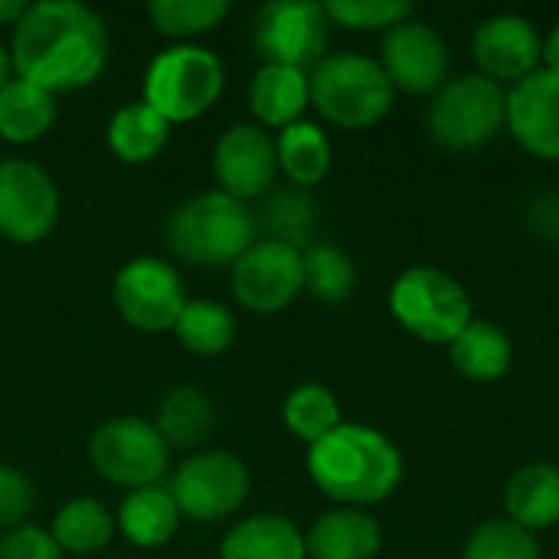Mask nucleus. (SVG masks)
<instances>
[{"mask_svg": "<svg viewBox=\"0 0 559 559\" xmlns=\"http://www.w3.org/2000/svg\"><path fill=\"white\" fill-rule=\"evenodd\" d=\"M390 311L403 331L442 347H449L475 321L465 285L436 265L406 269L390 288Z\"/></svg>", "mask_w": 559, "mask_h": 559, "instance_id": "423d86ee", "label": "nucleus"}, {"mask_svg": "<svg viewBox=\"0 0 559 559\" xmlns=\"http://www.w3.org/2000/svg\"><path fill=\"white\" fill-rule=\"evenodd\" d=\"M259 223L265 226V239H275V242H285V246H295L301 249L311 233H314V203L298 190H278L269 197Z\"/></svg>", "mask_w": 559, "mask_h": 559, "instance_id": "72a5a7b5", "label": "nucleus"}, {"mask_svg": "<svg viewBox=\"0 0 559 559\" xmlns=\"http://www.w3.org/2000/svg\"><path fill=\"white\" fill-rule=\"evenodd\" d=\"M449 360L455 373H462L472 383H495L501 380L511 364H514V344L504 328L495 321L475 318L452 344H449Z\"/></svg>", "mask_w": 559, "mask_h": 559, "instance_id": "412c9836", "label": "nucleus"}, {"mask_svg": "<svg viewBox=\"0 0 559 559\" xmlns=\"http://www.w3.org/2000/svg\"><path fill=\"white\" fill-rule=\"evenodd\" d=\"M36 511V488L33 481L13 468L0 462V531L10 534L16 527H23V521Z\"/></svg>", "mask_w": 559, "mask_h": 559, "instance_id": "c9c22d12", "label": "nucleus"}, {"mask_svg": "<svg viewBox=\"0 0 559 559\" xmlns=\"http://www.w3.org/2000/svg\"><path fill=\"white\" fill-rule=\"evenodd\" d=\"M282 419H285L288 432L295 439H301L305 445L321 442L324 436H331L344 423L337 396L328 386H321V383L295 386L288 393L285 406H282Z\"/></svg>", "mask_w": 559, "mask_h": 559, "instance_id": "c85d7f7f", "label": "nucleus"}, {"mask_svg": "<svg viewBox=\"0 0 559 559\" xmlns=\"http://www.w3.org/2000/svg\"><path fill=\"white\" fill-rule=\"evenodd\" d=\"M275 154H278V170L298 187H314L328 177L334 151L321 124L314 121H295L278 131L275 138Z\"/></svg>", "mask_w": 559, "mask_h": 559, "instance_id": "b1692460", "label": "nucleus"}, {"mask_svg": "<svg viewBox=\"0 0 559 559\" xmlns=\"http://www.w3.org/2000/svg\"><path fill=\"white\" fill-rule=\"evenodd\" d=\"M170 124L144 102L121 105L108 121V144L124 164H147L167 144Z\"/></svg>", "mask_w": 559, "mask_h": 559, "instance_id": "cd10ccee", "label": "nucleus"}, {"mask_svg": "<svg viewBox=\"0 0 559 559\" xmlns=\"http://www.w3.org/2000/svg\"><path fill=\"white\" fill-rule=\"evenodd\" d=\"M180 508L170 495V488L164 485H147V488H134L128 491V498L118 508V531L134 544V547H164L177 527H180Z\"/></svg>", "mask_w": 559, "mask_h": 559, "instance_id": "4be33fe9", "label": "nucleus"}, {"mask_svg": "<svg viewBox=\"0 0 559 559\" xmlns=\"http://www.w3.org/2000/svg\"><path fill=\"white\" fill-rule=\"evenodd\" d=\"M308 85L321 118L347 131L380 124L396 102V88L380 59L364 52H328L308 72Z\"/></svg>", "mask_w": 559, "mask_h": 559, "instance_id": "20e7f679", "label": "nucleus"}, {"mask_svg": "<svg viewBox=\"0 0 559 559\" xmlns=\"http://www.w3.org/2000/svg\"><path fill=\"white\" fill-rule=\"evenodd\" d=\"M13 72L46 92L95 82L108 62L105 20L79 0H39L13 26Z\"/></svg>", "mask_w": 559, "mask_h": 559, "instance_id": "f257e3e1", "label": "nucleus"}, {"mask_svg": "<svg viewBox=\"0 0 559 559\" xmlns=\"http://www.w3.org/2000/svg\"><path fill=\"white\" fill-rule=\"evenodd\" d=\"M472 59L478 62L481 75L511 88L540 69L544 36L527 16L498 13L478 23L472 36Z\"/></svg>", "mask_w": 559, "mask_h": 559, "instance_id": "2eb2a0df", "label": "nucleus"}, {"mask_svg": "<svg viewBox=\"0 0 559 559\" xmlns=\"http://www.w3.org/2000/svg\"><path fill=\"white\" fill-rule=\"evenodd\" d=\"M0 559H62V550L49 531L23 524L0 537Z\"/></svg>", "mask_w": 559, "mask_h": 559, "instance_id": "e433bc0d", "label": "nucleus"}, {"mask_svg": "<svg viewBox=\"0 0 559 559\" xmlns=\"http://www.w3.org/2000/svg\"><path fill=\"white\" fill-rule=\"evenodd\" d=\"M324 13L331 23L347 29H393L396 23L413 16V3L406 0H328Z\"/></svg>", "mask_w": 559, "mask_h": 559, "instance_id": "f704fd0d", "label": "nucleus"}, {"mask_svg": "<svg viewBox=\"0 0 559 559\" xmlns=\"http://www.w3.org/2000/svg\"><path fill=\"white\" fill-rule=\"evenodd\" d=\"M233 295L242 308L255 314L285 311L305 292V259L301 249L259 239L233 265Z\"/></svg>", "mask_w": 559, "mask_h": 559, "instance_id": "9b49d317", "label": "nucleus"}, {"mask_svg": "<svg viewBox=\"0 0 559 559\" xmlns=\"http://www.w3.org/2000/svg\"><path fill=\"white\" fill-rule=\"evenodd\" d=\"M305 259V292L321 301H344L357 285L354 259L337 246H311Z\"/></svg>", "mask_w": 559, "mask_h": 559, "instance_id": "473e14b6", "label": "nucleus"}, {"mask_svg": "<svg viewBox=\"0 0 559 559\" xmlns=\"http://www.w3.org/2000/svg\"><path fill=\"white\" fill-rule=\"evenodd\" d=\"M52 121H56L52 92L16 75L0 88V138L13 144H29L43 138L52 128Z\"/></svg>", "mask_w": 559, "mask_h": 559, "instance_id": "393cba45", "label": "nucleus"}, {"mask_svg": "<svg viewBox=\"0 0 559 559\" xmlns=\"http://www.w3.org/2000/svg\"><path fill=\"white\" fill-rule=\"evenodd\" d=\"M115 305L121 318L138 331H174L187 292L180 272L160 259H131L115 275Z\"/></svg>", "mask_w": 559, "mask_h": 559, "instance_id": "4468645a", "label": "nucleus"}, {"mask_svg": "<svg viewBox=\"0 0 559 559\" xmlns=\"http://www.w3.org/2000/svg\"><path fill=\"white\" fill-rule=\"evenodd\" d=\"M59 219V190L52 177L23 157L0 160V236L33 246L52 233Z\"/></svg>", "mask_w": 559, "mask_h": 559, "instance_id": "f8f14e48", "label": "nucleus"}, {"mask_svg": "<svg viewBox=\"0 0 559 559\" xmlns=\"http://www.w3.org/2000/svg\"><path fill=\"white\" fill-rule=\"evenodd\" d=\"M213 400L200 386H174L160 403L154 416V429L167 442V449H193L200 445L213 429Z\"/></svg>", "mask_w": 559, "mask_h": 559, "instance_id": "a878e982", "label": "nucleus"}, {"mask_svg": "<svg viewBox=\"0 0 559 559\" xmlns=\"http://www.w3.org/2000/svg\"><path fill=\"white\" fill-rule=\"evenodd\" d=\"M308 559H377L383 550V531L373 514L360 508H334L314 521L305 534Z\"/></svg>", "mask_w": 559, "mask_h": 559, "instance_id": "a211bd4d", "label": "nucleus"}, {"mask_svg": "<svg viewBox=\"0 0 559 559\" xmlns=\"http://www.w3.org/2000/svg\"><path fill=\"white\" fill-rule=\"evenodd\" d=\"M504 511L518 527L540 534L559 524V465L531 462L521 465L504 485Z\"/></svg>", "mask_w": 559, "mask_h": 559, "instance_id": "6ab92c4d", "label": "nucleus"}, {"mask_svg": "<svg viewBox=\"0 0 559 559\" xmlns=\"http://www.w3.org/2000/svg\"><path fill=\"white\" fill-rule=\"evenodd\" d=\"M219 559H308V547L288 518L255 514L223 537Z\"/></svg>", "mask_w": 559, "mask_h": 559, "instance_id": "5701e85b", "label": "nucleus"}, {"mask_svg": "<svg viewBox=\"0 0 559 559\" xmlns=\"http://www.w3.org/2000/svg\"><path fill=\"white\" fill-rule=\"evenodd\" d=\"M429 138L445 151H478L508 131V88L481 72L449 79L426 111Z\"/></svg>", "mask_w": 559, "mask_h": 559, "instance_id": "39448f33", "label": "nucleus"}, {"mask_svg": "<svg viewBox=\"0 0 559 559\" xmlns=\"http://www.w3.org/2000/svg\"><path fill=\"white\" fill-rule=\"evenodd\" d=\"M223 62L206 46H170L157 52L144 72V105H151L167 124L193 121L223 95Z\"/></svg>", "mask_w": 559, "mask_h": 559, "instance_id": "0eeeda50", "label": "nucleus"}, {"mask_svg": "<svg viewBox=\"0 0 559 559\" xmlns=\"http://www.w3.org/2000/svg\"><path fill=\"white\" fill-rule=\"evenodd\" d=\"M380 66L396 92L436 95L449 82V46L432 23L409 16L383 33Z\"/></svg>", "mask_w": 559, "mask_h": 559, "instance_id": "ddd939ff", "label": "nucleus"}, {"mask_svg": "<svg viewBox=\"0 0 559 559\" xmlns=\"http://www.w3.org/2000/svg\"><path fill=\"white\" fill-rule=\"evenodd\" d=\"M229 13L226 0H154L147 3V16L164 36H200L216 29Z\"/></svg>", "mask_w": 559, "mask_h": 559, "instance_id": "2f4dec72", "label": "nucleus"}, {"mask_svg": "<svg viewBox=\"0 0 559 559\" xmlns=\"http://www.w3.org/2000/svg\"><path fill=\"white\" fill-rule=\"evenodd\" d=\"M331 20L314 0H272L255 10L252 43L265 66H292L311 72L328 56Z\"/></svg>", "mask_w": 559, "mask_h": 559, "instance_id": "6e6552de", "label": "nucleus"}, {"mask_svg": "<svg viewBox=\"0 0 559 559\" xmlns=\"http://www.w3.org/2000/svg\"><path fill=\"white\" fill-rule=\"evenodd\" d=\"M10 79H13V56H10V49L0 43V88H3Z\"/></svg>", "mask_w": 559, "mask_h": 559, "instance_id": "ea45409f", "label": "nucleus"}, {"mask_svg": "<svg viewBox=\"0 0 559 559\" xmlns=\"http://www.w3.org/2000/svg\"><path fill=\"white\" fill-rule=\"evenodd\" d=\"M508 131L527 154L559 164V75L537 69L508 88Z\"/></svg>", "mask_w": 559, "mask_h": 559, "instance_id": "f3484780", "label": "nucleus"}, {"mask_svg": "<svg viewBox=\"0 0 559 559\" xmlns=\"http://www.w3.org/2000/svg\"><path fill=\"white\" fill-rule=\"evenodd\" d=\"M23 13H26V3H20V0H0V26H7V23L16 26V20Z\"/></svg>", "mask_w": 559, "mask_h": 559, "instance_id": "58836bf2", "label": "nucleus"}, {"mask_svg": "<svg viewBox=\"0 0 559 559\" xmlns=\"http://www.w3.org/2000/svg\"><path fill=\"white\" fill-rule=\"evenodd\" d=\"M177 341L190 350V354H223L233 341H236V318L226 305L219 301H187L177 324H174Z\"/></svg>", "mask_w": 559, "mask_h": 559, "instance_id": "c756f323", "label": "nucleus"}, {"mask_svg": "<svg viewBox=\"0 0 559 559\" xmlns=\"http://www.w3.org/2000/svg\"><path fill=\"white\" fill-rule=\"evenodd\" d=\"M115 518L111 511L95 501V498H72L69 504L59 508L56 521H52V540L62 554H75V557H92L98 550H105L115 537Z\"/></svg>", "mask_w": 559, "mask_h": 559, "instance_id": "bb28decb", "label": "nucleus"}, {"mask_svg": "<svg viewBox=\"0 0 559 559\" xmlns=\"http://www.w3.org/2000/svg\"><path fill=\"white\" fill-rule=\"evenodd\" d=\"M255 242V216L246 203L223 190L197 193L174 206L167 219V246L177 259L200 269L236 265V259Z\"/></svg>", "mask_w": 559, "mask_h": 559, "instance_id": "7ed1b4c3", "label": "nucleus"}, {"mask_svg": "<svg viewBox=\"0 0 559 559\" xmlns=\"http://www.w3.org/2000/svg\"><path fill=\"white\" fill-rule=\"evenodd\" d=\"M311 105L308 72L292 66H265L249 82V108L262 128H288Z\"/></svg>", "mask_w": 559, "mask_h": 559, "instance_id": "aec40b11", "label": "nucleus"}, {"mask_svg": "<svg viewBox=\"0 0 559 559\" xmlns=\"http://www.w3.org/2000/svg\"><path fill=\"white\" fill-rule=\"evenodd\" d=\"M462 559H544V554L537 534L518 527L508 518H495L468 534Z\"/></svg>", "mask_w": 559, "mask_h": 559, "instance_id": "7c9ffc66", "label": "nucleus"}, {"mask_svg": "<svg viewBox=\"0 0 559 559\" xmlns=\"http://www.w3.org/2000/svg\"><path fill=\"white\" fill-rule=\"evenodd\" d=\"M167 442L154 429V423L138 416H118L95 429L88 442V459L95 472L121 488H147L160 485L167 472Z\"/></svg>", "mask_w": 559, "mask_h": 559, "instance_id": "1a4fd4ad", "label": "nucleus"}, {"mask_svg": "<svg viewBox=\"0 0 559 559\" xmlns=\"http://www.w3.org/2000/svg\"><path fill=\"white\" fill-rule=\"evenodd\" d=\"M170 495L183 518L213 524L233 518L249 498V468L233 452H197L170 478Z\"/></svg>", "mask_w": 559, "mask_h": 559, "instance_id": "9d476101", "label": "nucleus"}, {"mask_svg": "<svg viewBox=\"0 0 559 559\" xmlns=\"http://www.w3.org/2000/svg\"><path fill=\"white\" fill-rule=\"evenodd\" d=\"M308 475L341 508L364 511L400 488L403 455L380 429L341 423L331 436L308 445Z\"/></svg>", "mask_w": 559, "mask_h": 559, "instance_id": "f03ea898", "label": "nucleus"}, {"mask_svg": "<svg viewBox=\"0 0 559 559\" xmlns=\"http://www.w3.org/2000/svg\"><path fill=\"white\" fill-rule=\"evenodd\" d=\"M540 69L559 75V23L544 36V59H540Z\"/></svg>", "mask_w": 559, "mask_h": 559, "instance_id": "4c0bfd02", "label": "nucleus"}, {"mask_svg": "<svg viewBox=\"0 0 559 559\" xmlns=\"http://www.w3.org/2000/svg\"><path fill=\"white\" fill-rule=\"evenodd\" d=\"M213 174L219 190L246 203L272 190L278 174L275 138L262 124H233L213 151Z\"/></svg>", "mask_w": 559, "mask_h": 559, "instance_id": "dca6fc26", "label": "nucleus"}]
</instances>
